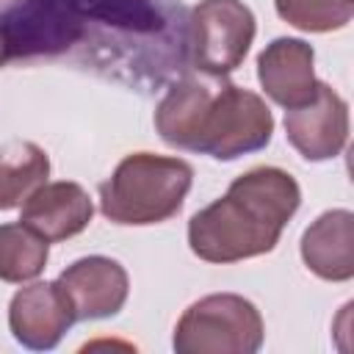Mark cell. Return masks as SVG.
Instances as JSON below:
<instances>
[{
    "label": "cell",
    "instance_id": "obj_1",
    "mask_svg": "<svg viewBox=\"0 0 354 354\" xmlns=\"http://www.w3.org/2000/svg\"><path fill=\"white\" fill-rule=\"evenodd\" d=\"M301 205L296 177L279 166H254L235 177L224 196L188 221V246L205 263H241L274 252Z\"/></svg>",
    "mask_w": 354,
    "mask_h": 354
},
{
    "label": "cell",
    "instance_id": "obj_2",
    "mask_svg": "<svg viewBox=\"0 0 354 354\" xmlns=\"http://www.w3.org/2000/svg\"><path fill=\"white\" fill-rule=\"evenodd\" d=\"M194 166L174 155L130 152L100 183V213L122 227H149L180 213Z\"/></svg>",
    "mask_w": 354,
    "mask_h": 354
},
{
    "label": "cell",
    "instance_id": "obj_3",
    "mask_svg": "<svg viewBox=\"0 0 354 354\" xmlns=\"http://www.w3.org/2000/svg\"><path fill=\"white\" fill-rule=\"evenodd\" d=\"M266 340L260 310L238 293H210L188 304L174 326L177 354H254Z\"/></svg>",
    "mask_w": 354,
    "mask_h": 354
},
{
    "label": "cell",
    "instance_id": "obj_4",
    "mask_svg": "<svg viewBox=\"0 0 354 354\" xmlns=\"http://www.w3.org/2000/svg\"><path fill=\"white\" fill-rule=\"evenodd\" d=\"M274 136V113L268 102L235 83H218L207 105L196 152L213 160H238L260 152Z\"/></svg>",
    "mask_w": 354,
    "mask_h": 354
},
{
    "label": "cell",
    "instance_id": "obj_5",
    "mask_svg": "<svg viewBox=\"0 0 354 354\" xmlns=\"http://www.w3.org/2000/svg\"><path fill=\"white\" fill-rule=\"evenodd\" d=\"M254 33L257 22L243 0H199L188 17L191 64L210 77H224L243 64Z\"/></svg>",
    "mask_w": 354,
    "mask_h": 354
},
{
    "label": "cell",
    "instance_id": "obj_6",
    "mask_svg": "<svg viewBox=\"0 0 354 354\" xmlns=\"http://www.w3.org/2000/svg\"><path fill=\"white\" fill-rule=\"evenodd\" d=\"M75 321H100L116 315L130 293V277L124 266L105 254H88L66 266L58 279Z\"/></svg>",
    "mask_w": 354,
    "mask_h": 354
},
{
    "label": "cell",
    "instance_id": "obj_7",
    "mask_svg": "<svg viewBox=\"0 0 354 354\" xmlns=\"http://www.w3.org/2000/svg\"><path fill=\"white\" fill-rule=\"evenodd\" d=\"M285 138L304 160L337 158L348 141V102L329 83L318 80L310 102L285 111Z\"/></svg>",
    "mask_w": 354,
    "mask_h": 354
},
{
    "label": "cell",
    "instance_id": "obj_8",
    "mask_svg": "<svg viewBox=\"0 0 354 354\" xmlns=\"http://www.w3.org/2000/svg\"><path fill=\"white\" fill-rule=\"evenodd\" d=\"M257 80L271 102L293 111L315 97V50L304 39L279 36L257 55Z\"/></svg>",
    "mask_w": 354,
    "mask_h": 354
},
{
    "label": "cell",
    "instance_id": "obj_9",
    "mask_svg": "<svg viewBox=\"0 0 354 354\" xmlns=\"http://www.w3.org/2000/svg\"><path fill=\"white\" fill-rule=\"evenodd\" d=\"M75 324V315L55 282H30L11 296L8 329L30 351H50Z\"/></svg>",
    "mask_w": 354,
    "mask_h": 354
},
{
    "label": "cell",
    "instance_id": "obj_10",
    "mask_svg": "<svg viewBox=\"0 0 354 354\" xmlns=\"http://www.w3.org/2000/svg\"><path fill=\"white\" fill-rule=\"evenodd\" d=\"M94 216V202L80 183H44L19 205V221L50 243L80 235Z\"/></svg>",
    "mask_w": 354,
    "mask_h": 354
},
{
    "label": "cell",
    "instance_id": "obj_11",
    "mask_svg": "<svg viewBox=\"0 0 354 354\" xmlns=\"http://www.w3.org/2000/svg\"><path fill=\"white\" fill-rule=\"evenodd\" d=\"M304 266L326 282H348L354 277V213L335 207L321 213L299 243Z\"/></svg>",
    "mask_w": 354,
    "mask_h": 354
},
{
    "label": "cell",
    "instance_id": "obj_12",
    "mask_svg": "<svg viewBox=\"0 0 354 354\" xmlns=\"http://www.w3.org/2000/svg\"><path fill=\"white\" fill-rule=\"evenodd\" d=\"M213 91H216V83L196 80V77L174 83L155 108L158 136L174 149L196 152L199 130H202L207 105L213 100Z\"/></svg>",
    "mask_w": 354,
    "mask_h": 354
},
{
    "label": "cell",
    "instance_id": "obj_13",
    "mask_svg": "<svg viewBox=\"0 0 354 354\" xmlns=\"http://www.w3.org/2000/svg\"><path fill=\"white\" fill-rule=\"evenodd\" d=\"M50 177V158L33 141H8L0 147V210L19 207Z\"/></svg>",
    "mask_w": 354,
    "mask_h": 354
},
{
    "label": "cell",
    "instance_id": "obj_14",
    "mask_svg": "<svg viewBox=\"0 0 354 354\" xmlns=\"http://www.w3.org/2000/svg\"><path fill=\"white\" fill-rule=\"evenodd\" d=\"M50 257V241L22 221L0 224V282L22 285L36 279Z\"/></svg>",
    "mask_w": 354,
    "mask_h": 354
},
{
    "label": "cell",
    "instance_id": "obj_15",
    "mask_svg": "<svg viewBox=\"0 0 354 354\" xmlns=\"http://www.w3.org/2000/svg\"><path fill=\"white\" fill-rule=\"evenodd\" d=\"M279 19L304 33L343 30L354 17V0H274Z\"/></svg>",
    "mask_w": 354,
    "mask_h": 354
},
{
    "label": "cell",
    "instance_id": "obj_16",
    "mask_svg": "<svg viewBox=\"0 0 354 354\" xmlns=\"http://www.w3.org/2000/svg\"><path fill=\"white\" fill-rule=\"evenodd\" d=\"M8 55H11V39H8L6 25H3V19H0V66L8 61Z\"/></svg>",
    "mask_w": 354,
    "mask_h": 354
}]
</instances>
